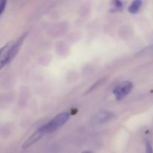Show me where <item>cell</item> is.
<instances>
[{
    "mask_svg": "<svg viewBox=\"0 0 153 153\" xmlns=\"http://www.w3.org/2000/svg\"><path fill=\"white\" fill-rule=\"evenodd\" d=\"M26 33L17 39L16 41H10L0 49V70L13 61L23 43Z\"/></svg>",
    "mask_w": 153,
    "mask_h": 153,
    "instance_id": "obj_1",
    "label": "cell"
},
{
    "mask_svg": "<svg viewBox=\"0 0 153 153\" xmlns=\"http://www.w3.org/2000/svg\"><path fill=\"white\" fill-rule=\"evenodd\" d=\"M70 113L68 112H62L57 115L56 117L53 118L51 121H49L46 125L43 126V128H44L46 134L51 132H54L58 128H61L64 124L67 122V120L70 118Z\"/></svg>",
    "mask_w": 153,
    "mask_h": 153,
    "instance_id": "obj_2",
    "label": "cell"
},
{
    "mask_svg": "<svg viewBox=\"0 0 153 153\" xmlns=\"http://www.w3.org/2000/svg\"><path fill=\"white\" fill-rule=\"evenodd\" d=\"M133 84L131 82H124L118 85L114 90L113 93L117 100H122L131 91Z\"/></svg>",
    "mask_w": 153,
    "mask_h": 153,
    "instance_id": "obj_3",
    "label": "cell"
},
{
    "mask_svg": "<svg viewBox=\"0 0 153 153\" xmlns=\"http://www.w3.org/2000/svg\"><path fill=\"white\" fill-rule=\"evenodd\" d=\"M115 117L114 114L108 111H102L96 114L91 119V123L97 125L111 121Z\"/></svg>",
    "mask_w": 153,
    "mask_h": 153,
    "instance_id": "obj_4",
    "label": "cell"
},
{
    "mask_svg": "<svg viewBox=\"0 0 153 153\" xmlns=\"http://www.w3.org/2000/svg\"><path fill=\"white\" fill-rule=\"evenodd\" d=\"M45 134H46V131H45L44 128H43V126L40 127L39 129H37L34 134H31V135L25 140V143L22 144V149H27V148L31 146L32 144L35 143L37 141H38V140H40L43 135H45Z\"/></svg>",
    "mask_w": 153,
    "mask_h": 153,
    "instance_id": "obj_5",
    "label": "cell"
},
{
    "mask_svg": "<svg viewBox=\"0 0 153 153\" xmlns=\"http://www.w3.org/2000/svg\"><path fill=\"white\" fill-rule=\"evenodd\" d=\"M142 4H143V2L141 1H139V0L138 1H134L128 7V12L131 13H137L141 7Z\"/></svg>",
    "mask_w": 153,
    "mask_h": 153,
    "instance_id": "obj_6",
    "label": "cell"
},
{
    "mask_svg": "<svg viewBox=\"0 0 153 153\" xmlns=\"http://www.w3.org/2000/svg\"><path fill=\"white\" fill-rule=\"evenodd\" d=\"M146 153H153V148L150 141L146 140Z\"/></svg>",
    "mask_w": 153,
    "mask_h": 153,
    "instance_id": "obj_7",
    "label": "cell"
},
{
    "mask_svg": "<svg viewBox=\"0 0 153 153\" xmlns=\"http://www.w3.org/2000/svg\"><path fill=\"white\" fill-rule=\"evenodd\" d=\"M123 7V3L120 1H114V7L113 10H119L121 7Z\"/></svg>",
    "mask_w": 153,
    "mask_h": 153,
    "instance_id": "obj_8",
    "label": "cell"
},
{
    "mask_svg": "<svg viewBox=\"0 0 153 153\" xmlns=\"http://www.w3.org/2000/svg\"><path fill=\"white\" fill-rule=\"evenodd\" d=\"M6 3H7V1H0V16H1V13H3L4 8H5Z\"/></svg>",
    "mask_w": 153,
    "mask_h": 153,
    "instance_id": "obj_9",
    "label": "cell"
},
{
    "mask_svg": "<svg viewBox=\"0 0 153 153\" xmlns=\"http://www.w3.org/2000/svg\"><path fill=\"white\" fill-rule=\"evenodd\" d=\"M82 153H92V152H89V151H86V152H83Z\"/></svg>",
    "mask_w": 153,
    "mask_h": 153,
    "instance_id": "obj_10",
    "label": "cell"
}]
</instances>
